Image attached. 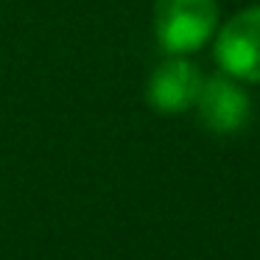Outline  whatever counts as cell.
<instances>
[{
  "label": "cell",
  "mask_w": 260,
  "mask_h": 260,
  "mask_svg": "<svg viewBox=\"0 0 260 260\" xmlns=\"http://www.w3.org/2000/svg\"><path fill=\"white\" fill-rule=\"evenodd\" d=\"M218 25L215 0H157L154 34L171 56H185L207 45Z\"/></svg>",
  "instance_id": "cell-1"
},
{
  "label": "cell",
  "mask_w": 260,
  "mask_h": 260,
  "mask_svg": "<svg viewBox=\"0 0 260 260\" xmlns=\"http://www.w3.org/2000/svg\"><path fill=\"white\" fill-rule=\"evenodd\" d=\"M215 59L232 79L260 84V6L238 12L215 40Z\"/></svg>",
  "instance_id": "cell-2"
},
{
  "label": "cell",
  "mask_w": 260,
  "mask_h": 260,
  "mask_svg": "<svg viewBox=\"0 0 260 260\" xmlns=\"http://www.w3.org/2000/svg\"><path fill=\"white\" fill-rule=\"evenodd\" d=\"M202 87H204V76L196 64L182 56H171L159 68H154V73L148 76L146 98L154 112L179 115L199 104Z\"/></svg>",
  "instance_id": "cell-3"
},
{
  "label": "cell",
  "mask_w": 260,
  "mask_h": 260,
  "mask_svg": "<svg viewBox=\"0 0 260 260\" xmlns=\"http://www.w3.org/2000/svg\"><path fill=\"white\" fill-rule=\"evenodd\" d=\"M196 107L204 126L215 135H235L249 123V115H252V101L243 92V87L226 76L204 79Z\"/></svg>",
  "instance_id": "cell-4"
}]
</instances>
